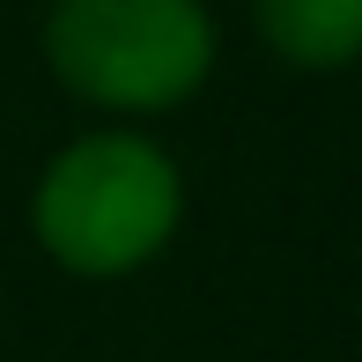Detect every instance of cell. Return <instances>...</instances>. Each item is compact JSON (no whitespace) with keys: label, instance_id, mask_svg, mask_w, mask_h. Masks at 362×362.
I'll return each mask as SVG.
<instances>
[{"label":"cell","instance_id":"obj_3","mask_svg":"<svg viewBox=\"0 0 362 362\" xmlns=\"http://www.w3.org/2000/svg\"><path fill=\"white\" fill-rule=\"evenodd\" d=\"M259 37L288 67H348L362 59V0H252Z\"/></svg>","mask_w":362,"mask_h":362},{"label":"cell","instance_id":"obj_1","mask_svg":"<svg viewBox=\"0 0 362 362\" xmlns=\"http://www.w3.org/2000/svg\"><path fill=\"white\" fill-rule=\"evenodd\" d=\"M185 185L141 134H81L37 177V237L67 274H134L170 244Z\"/></svg>","mask_w":362,"mask_h":362},{"label":"cell","instance_id":"obj_2","mask_svg":"<svg viewBox=\"0 0 362 362\" xmlns=\"http://www.w3.org/2000/svg\"><path fill=\"white\" fill-rule=\"evenodd\" d=\"M45 59L81 104L170 111L215 67V23L200 0H59Z\"/></svg>","mask_w":362,"mask_h":362}]
</instances>
